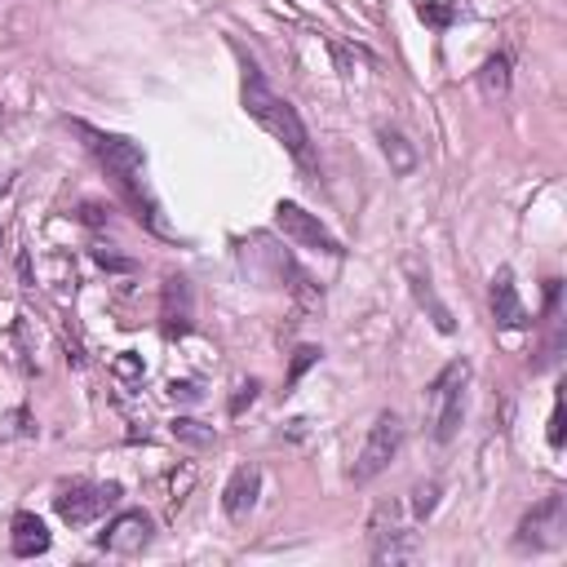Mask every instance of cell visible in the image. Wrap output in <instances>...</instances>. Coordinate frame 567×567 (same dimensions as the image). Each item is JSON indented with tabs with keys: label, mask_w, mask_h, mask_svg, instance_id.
I'll use <instances>...</instances> for the list:
<instances>
[{
	"label": "cell",
	"mask_w": 567,
	"mask_h": 567,
	"mask_svg": "<svg viewBox=\"0 0 567 567\" xmlns=\"http://www.w3.org/2000/svg\"><path fill=\"white\" fill-rule=\"evenodd\" d=\"M173 439H182V443H190V447H213V443H217V434H213L208 425H199L195 416H177V421H173Z\"/></svg>",
	"instance_id": "obj_17"
},
{
	"label": "cell",
	"mask_w": 567,
	"mask_h": 567,
	"mask_svg": "<svg viewBox=\"0 0 567 567\" xmlns=\"http://www.w3.org/2000/svg\"><path fill=\"white\" fill-rule=\"evenodd\" d=\"M239 97H244V111H248V115H252L270 137H279V142L292 151V159H297V164H306V168H310V133H306V124H301L297 106H292L288 97H279L252 62L244 66V89H239Z\"/></svg>",
	"instance_id": "obj_2"
},
{
	"label": "cell",
	"mask_w": 567,
	"mask_h": 567,
	"mask_svg": "<svg viewBox=\"0 0 567 567\" xmlns=\"http://www.w3.org/2000/svg\"><path fill=\"white\" fill-rule=\"evenodd\" d=\"M399 447H403V421H399V412H377V421L368 425V439H363V447H359V456H354V465H350V483H372L377 474H385V465L399 456Z\"/></svg>",
	"instance_id": "obj_4"
},
{
	"label": "cell",
	"mask_w": 567,
	"mask_h": 567,
	"mask_svg": "<svg viewBox=\"0 0 567 567\" xmlns=\"http://www.w3.org/2000/svg\"><path fill=\"white\" fill-rule=\"evenodd\" d=\"M115 372H120V377H142V363H137L133 354H124V359H115Z\"/></svg>",
	"instance_id": "obj_23"
},
{
	"label": "cell",
	"mask_w": 567,
	"mask_h": 567,
	"mask_svg": "<svg viewBox=\"0 0 567 567\" xmlns=\"http://www.w3.org/2000/svg\"><path fill=\"white\" fill-rule=\"evenodd\" d=\"M549 447H563V394L554 399V412H549Z\"/></svg>",
	"instance_id": "obj_20"
},
{
	"label": "cell",
	"mask_w": 567,
	"mask_h": 567,
	"mask_svg": "<svg viewBox=\"0 0 567 567\" xmlns=\"http://www.w3.org/2000/svg\"><path fill=\"white\" fill-rule=\"evenodd\" d=\"M563 540H567V501L563 496H545L540 505H532L518 523V536H514V545L532 549V554L558 549Z\"/></svg>",
	"instance_id": "obj_6"
},
{
	"label": "cell",
	"mask_w": 567,
	"mask_h": 567,
	"mask_svg": "<svg viewBox=\"0 0 567 567\" xmlns=\"http://www.w3.org/2000/svg\"><path fill=\"white\" fill-rule=\"evenodd\" d=\"M257 492H261V470H257V465H239V470L230 474V483L221 487V509H226V518L244 523V518L252 514V505H257Z\"/></svg>",
	"instance_id": "obj_11"
},
{
	"label": "cell",
	"mask_w": 567,
	"mask_h": 567,
	"mask_svg": "<svg viewBox=\"0 0 567 567\" xmlns=\"http://www.w3.org/2000/svg\"><path fill=\"white\" fill-rule=\"evenodd\" d=\"M478 84H483L487 97H505V93H509V58H505V53L487 58L483 71H478Z\"/></svg>",
	"instance_id": "obj_15"
},
{
	"label": "cell",
	"mask_w": 567,
	"mask_h": 567,
	"mask_svg": "<svg viewBox=\"0 0 567 567\" xmlns=\"http://www.w3.org/2000/svg\"><path fill=\"white\" fill-rule=\"evenodd\" d=\"M190 319H195L190 284H186L182 275H168V279H164V292H159V323H164V337H186V332H190Z\"/></svg>",
	"instance_id": "obj_9"
},
{
	"label": "cell",
	"mask_w": 567,
	"mask_h": 567,
	"mask_svg": "<svg viewBox=\"0 0 567 567\" xmlns=\"http://www.w3.org/2000/svg\"><path fill=\"white\" fill-rule=\"evenodd\" d=\"M412 292H416V301H421V306H430V319H434V328H439V332H452V328H456L452 310L434 297V288H430V279H425V275H412Z\"/></svg>",
	"instance_id": "obj_14"
},
{
	"label": "cell",
	"mask_w": 567,
	"mask_h": 567,
	"mask_svg": "<svg viewBox=\"0 0 567 567\" xmlns=\"http://www.w3.org/2000/svg\"><path fill=\"white\" fill-rule=\"evenodd\" d=\"M416 554H421V545H416V536H412L408 527H399V532L372 540V563H408V558H416Z\"/></svg>",
	"instance_id": "obj_13"
},
{
	"label": "cell",
	"mask_w": 567,
	"mask_h": 567,
	"mask_svg": "<svg viewBox=\"0 0 567 567\" xmlns=\"http://www.w3.org/2000/svg\"><path fill=\"white\" fill-rule=\"evenodd\" d=\"M275 226H279L297 248H315V252H328V257H341V252H346L341 239H337L315 213H306V208L292 204V199H279V204H275Z\"/></svg>",
	"instance_id": "obj_7"
},
{
	"label": "cell",
	"mask_w": 567,
	"mask_h": 567,
	"mask_svg": "<svg viewBox=\"0 0 567 567\" xmlns=\"http://www.w3.org/2000/svg\"><path fill=\"white\" fill-rule=\"evenodd\" d=\"M381 151H385V159H390L394 173H412V168H416V151L403 142V133L381 128Z\"/></svg>",
	"instance_id": "obj_16"
},
{
	"label": "cell",
	"mask_w": 567,
	"mask_h": 567,
	"mask_svg": "<svg viewBox=\"0 0 567 567\" xmlns=\"http://www.w3.org/2000/svg\"><path fill=\"white\" fill-rule=\"evenodd\" d=\"M252 399H257V381H244V385H239V394L230 399V412L239 416V412H244V403H252Z\"/></svg>",
	"instance_id": "obj_21"
},
{
	"label": "cell",
	"mask_w": 567,
	"mask_h": 567,
	"mask_svg": "<svg viewBox=\"0 0 567 567\" xmlns=\"http://www.w3.org/2000/svg\"><path fill=\"white\" fill-rule=\"evenodd\" d=\"M115 505H120V483H71L53 496L58 518L71 527H89L93 518H102Z\"/></svg>",
	"instance_id": "obj_5"
},
{
	"label": "cell",
	"mask_w": 567,
	"mask_h": 567,
	"mask_svg": "<svg viewBox=\"0 0 567 567\" xmlns=\"http://www.w3.org/2000/svg\"><path fill=\"white\" fill-rule=\"evenodd\" d=\"M168 394H173V399H186V403H195V399H199V390H195L190 381H173V385H168Z\"/></svg>",
	"instance_id": "obj_22"
},
{
	"label": "cell",
	"mask_w": 567,
	"mask_h": 567,
	"mask_svg": "<svg viewBox=\"0 0 567 567\" xmlns=\"http://www.w3.org/2000/svg\"><path fill=\"white\" fill-rule=\"evenodd\" d=\"M465 385H470V363L452 359L425 390V412H430V434L434 443H452L461 430V412H465Z\"/></svg>",
	"instance_id": "obj_3"
},
{
	"label": "cell",
	"mask_w": 567,
	"mask_h": 567,
	"mask_svg": "<svg viewBox=\"0 0 567 567\" xmlns=\"http://www.w3.org/2000/svg\"><path fill=\"white\" fill-rule=\"evenodd\" d=\"M310 363H319V350H315V346H301V350L292 354V368H288V385H297V381H301V372H306Z\"/></svg>",
	"instance_id": "obj_19"
},
{
	"label": "cell",
	"mask_w": 567,
	"mask_h": 567,
	"mask_svg": "<svg viewBox=\"0 0 567 567\" xmlns=\"http://www.w3.org/2000/svg\"><path fill=\"white\" fill-rule=\"evenodd\" d=\"M492 319H496L501 328H509V332H518V328H527V323H532V319H527V310H523V301H518L514 270H509V266H501V270L492 275Z\"/></svg>",
	"instance_id": "obj_10"
},
{
	"label": "cell",
	"mask_w": 567,
	"mask_h": 567,
	"mask_svg": "<svg viewBox=\"0 0 567 567\" xmlns=\"http://www.w3.org/2000/svg\"><path fill=\"white\" fill-rule=\"evenodd\" d=\"M151 536H155V523L146 509H120L106 523V532H97V545L111 554H142L151 545Z\"/></svg>",
	"instance_id": "obj_8"
},
{
	"label": "cell",
	"mask_w": 567,
	"mask_h": 567,
	"mask_svg": "<svg viewBox=\"0 0 567 567\" xmlns=\"http://www.w3.org/2000/svg\"><path fill=\"white\" fill-rule=\"evenodd\" d=\"M9 549H13V558H35V554H44V549H49V527H44L35 514L18 509V514H13V532H9Z\"/></svg>",
	"instance_id": "obj_12"
},
{
	"label": "cell",
	"mask_w": 567,
	"mask_h": 567,
	"mask_svg": "<svg viewBox=\"0 0 567 567\" xmlns=\"http://www.w3.org/2000/svg\"><path fill=\"white\" fill-rule=\"evenodd\" d=\"M71 128L84 137V146L97 155V164L111 173V182H115L120 199L133 208V217H137L146 230H155V235H173V230L164 226V217H159V199H155L151 186H146V155H142V146H137L133 137L102 133V128H93V124H84V120H75Z\"/></svg>",
	"instance_id": "obj_1"
},
{
	"label": "cell",
	"mask_w": 567,
	"mask_h": 567,
	"mask_svg": "<svg viewBox=\"0 0 567 567\" xmlns=\"http://www.w3.org/2000/svg\"><path fill=\"white\" fill-rule=\"evenodd\" d=\"M434 505H439V483H416V492H412V509H416V518L434 514Z\"/></svg>",
	"instance_id": "obj_18"
}]
</instances>
